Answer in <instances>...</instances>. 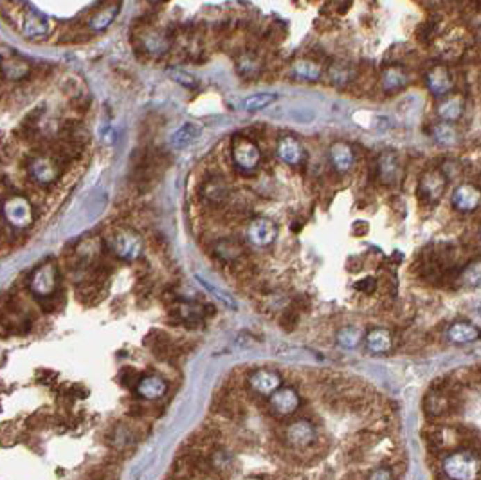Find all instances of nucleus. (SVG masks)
I'll return each instance as SVG.
<instances>
[{
    "label": "nucleus",
    "instance_id": "30",
    "mask_svg": "<svg viewBox=\"0 0 481 480\" xmlns=\"http://www.w3.org/2000/svg\"><path fill=\"white\" fill-rule=\"evenodd\" d=\"M177 320L184 321L186 325H199L204 318V307L191 302H182L175 309Z\"/></svg>",
    "mask_w": 481,
    "mask_h": 480
},
{
    "label": "nucleus",
    "instance_id": "4",
    "mask_svg": "<svg viewBox=\"0 0 481 480\" xmlns=\"http://www.w3.org/2000/svg\"><path fill=\"white\" fill-rule=\"evenodd\" d=\"M231 156H233L234 166L243 172V174H251L260 166L261 152L254 141L243 136H236L233 139V148H231Z\"/></svg>",
    "mask_w": 481,
    "mask_h": 480
},
{
    "label": "nucleus",
    "instance_id": "41",
    "mask_svg": "<svg viewBox=\"0 0 481 480\" xmlns=\"http://www.w3.org/2000/svg\"><path fill=\"white\" fill-rule=\"evenodd\" d=\"M355 289L361 291V293L371 294L375 293L377 289V280L373 276H366V278H361V280L355 282Z\"/></svg>",
    "mask_w": 481,
    "mask_h": 480
},
{
    "label": "nucleus",
    "instance_id": "16",
    "mask_svg": "<svg viewBox=\"0 0 481 480\" xmlns=\"http://www.w3.org/2000/svg\"><path fill=\"white\" fill-rule=\"evenodd\" d=\"M450 202L458 211H474L481 205V191L474 184H462L455 190Z\"/></svg>",
    "mask_w": 481,
    "mask_h": 480
},
{
    "label": "nucleus",
    "instance_id": "18",
    "mask_svg": "<svg viewBox=\"0 0 481 480\" xmlns=\"http://www.w3.org/2000/svg\"><path fill=\"white\" fill-rule=\"evenodd\" d=\"M136 392L146 401L161 399L168 392V383H166V379L161 378V376L152 374V376H145V378L137 381Z\"/></svg>",
    "mask_w": 481,
    "mask_h": 480
},
{
    "label": "nucleus",
    "instance_id": "27",
    "mask_svg": "<svg viewBox=\"0 0 481 480\" xmlns=\"http://www.w3.org/2000/svg\"><path fill=\"white\" fill-rule=\"evenodd\" d=\"M438 116L443 120V123H455L464 114V99L459 96H453V98H446L438 105Z\"/></svg>",
    "mask_w": 481,
    "mask_h": 480
},
{
    "label": "nucleus",
    "instance_id": "5",
    "mask_svg": "<svg viewBox=\"0 0 481 480\" xmlns=\"http://www.w3.org/2000/svg\"><path fill=\"white\" fill-rule=\"evenodd\" d=\"M112 251L123 262H136L142 255L145 242L141 235L132 230H120L112 237Z\"/></svg>",
    "mask_w": 481,
    "mask_h": 480
},
{
    "label": "nucleus",
    "instance_id": "37",
    "mask_svg": "<svg viewBox=\"0 0 481 480\" xmlns=\"http://www.w3.org/2000/svg\"><path fill=\"white\" fill-rule=\"evenodd\" d=\"M434 139H437L440 145H455L458 143V130L453 127L450 123H441L438 127H434Z\"/></svg>",
    "mask_w": 481,
    "mask_h": 480
},
{
    "label": "nucleus",
    "instance_id": "34",
    "mask_svg": "<svg viewBox=\"0 0 481 480\" xmlns=\"http://www.w3.org/2000/svg\"><path fill=\"white\" fill-rule=\"evenodd\" d=\"M336 342L343 349H357L359 343L362 342V333L359 329H355V327H343L337 333Z\"/></svg>",
    "mask_w": 481,
    "mask_h": 480
},
{
    "label": "nucleus",
    "instance_id": "12",
    "mask_svg": "<svg viewBox=\"0 0 481 480\" xmlns=\"http://www.w3.org/2000/svg\"><path fill=\"white\" fill-rule=\"evenodd\" d=\"M249 387L258 396L270 397L274 392L282 388V376L276 370L258 369L249 376Z\"/></svg>",
    "mask_w": 481,
    "mask_h": 480
},
{
    "label": "nucleus",
    "instance_id": "39",
    "mask_svg": "<svg viewBox=\"0 0 481 480\" xmlns=\"http://www.w3.org/2000/svg\"><path fill=\"white\" fill-rule=\"evenodd\" d=\"M170 76H172L177 83L184 85V87H190V89L197 87V80H195L191 74H188V72L179 71V69H173V71H170Z\"/></svg>",
    "mask_w": 481,
    "mask_h": 480
},
{
    "label": "nucleus",
    "instance_id": "13",
    "mask_svg": "<svg viewBox=\"0 0 481 480\" xmlns=\"http://www.w3.org/2000/svg\"><path fill=\"white\" fill-rule=\"evenodd\" d=\"M328 159L337 174H350L355 168V152L348 143L337 141L328 148Z\"/></svg>",
    "mask_w": 481,
    "mask_h": 480
},
{
    "label": "nucleus",
    "instance_id": "6",
    "mask_svg": "<svg viewBox=\"0 0 481 480\" xmlns=\"http://www.w3.org/2000/svg\"><path fill=\"white\" fill-rule=\"evenodd\" d=\"M58 284V266L56 262L49 260V262L42 264L33 271L31 278H29V289L33 294H36L38 298H49L53 296L56 291Z\"/></svg>",
    "mask_w": 481,
    "mask_h": 480
},
{
    "label": "nucleus",
    "instance_id": "35",
    "mask_svg": "<svg viewBox=\"0 0 481 480\" xmlns=\"http://www.w3.org/2000/svg\"><path fill=\"white\" fill-rule=\"evenodd\" d=\"M274 102H276V94H270V93L252 94V96H249V98L243 102V109H245L247 112H258L261 111V109L272 105Z\"/></svg>",
    "mask_w": 481,
    "mask_h": 480
},
{
    "label": "nucleus",
    "instance_id": "23",
    "mask_svg": "<svg viewBox=\"0 0 481 480\" xmlns=\"http://www.w3.org/2000/svg\"><path fill=\"white\" fill-rule=\"evenodd\" d=\"M141 44L145 53L155 58L166 54L170 49V38L163 31H146L141 38Z\"/></svg>",
    "mask_w": 481,
    "mask_h": 480
},
{
    "label": "nucleus",
    "instance_id": "29",
    "mask_svg": "<svg viewBox=\"0 0 481 480\" xmlns=\"http://www.w3.org/2000/svg\"><path fill=\"white\" fill-rule=\"evenodd\" d=\"M424 406H425V412H427L429 415H434V417H438V415H443L446 412H449L450 399L443 390L431 392V394L425 397Z\"/></svg>",
    "mask_w": 481,
    "mask_h": 480
},
{
    "label": "nucleus",
    "instance_id": "2",
    "mask_svg": "<svg viewBox=\"0 0 481 480\" xmlns=\"http://www.w3.org/2000/svg\"><path fill=\"white\" fill-rule=\"evenodd\" d=\"M2 217L17 232L29 230L35 221V209L31 200L24 195H11L2 202Z\"/></svg>",
    "mask_w": 481,
    "mask_h": 480
},
{
    "label": "nucleus",
    "instance_id": "1",
    "mask_svg": "<svg viewBox=\"0 0 481 480\" xmlns=\"http://www.w3.org/2000/svg\"><path fill=\"white\" fill-rule=\"evenodd\" d=\"M449 480H480L481 457L473 449H458L447 455L441 463Z\"/></svg>",
    "mask_w": 481,
    "mask_h": 480
},
{
    "label": "nucleus",
    "instance_id": "25",
    "mask_svg": "<svg viewBox=\"0 0 481 480\" xmlns=\"http://www.w3.org/2000/svg\"><path fill=\"white\" fill-rule=\"evenodd\" d=\"M292 74L305 81H316L321 78L323 67L318 62H313L312 58H297L292 62L291 67Z\"/></svg>",
    "mask_w": 481,
    "mask_h": 480
},
{
    "label": "nucleus",
    "instance_id": "19",
    "mask_svg": "<svg viewBox=\"0 0 481 480\" xmlns=\"http://www.w3.org/2000/svg\"><path fill=\"white\" fill-rule=\"evenodd\" d=\"M407 83H409V74L400 65L388 67V69H384L382 76H380V87L388 94L400 93L402 89H406Z\"/></svg>",
    "mask_w": 481,
    "mask_h": 480
},
{
    "label": "nucleus",
    "instance_id": "33",
    "mask_svg": "<svg viewBox=\"0 0 481 480\" xmlns=\"http://www.w3.org/2000/svg\"><path fill=\"white\" fill-rule=\"evenodd\" d=\"M0 69H2V74H4L6 78H9V80H20V78H24V76L29 72V67H27V63L22 62V60H18V58L2 60V63H0Z\"/></svg>",
    "mask_w": 481,
    "mask_h": 480
},
{
    "label": "nucleus",
    "instance_id": "36",
    "mask_svg": "<svg viewBox=\"0 0 481 480\" xmlns=\"http://www.w3.org/2000/svg\"><path fill=\"white\" fill-rule=\"evenodd\" d=\"M462 282L464 285L471 287V289H476L481 285V260H474V262L468 264L467 267L462 273Z\"/></svg>",
    "mask_w": 481,
    "mask_h": 480
},
{
    "label": "nucleus",
    "instance_id": "38",
    "mask_svg": "<svg viewBox=\"0 0 481 480\" xmlns=\"http://www.w3.org/2000/svg\"><path fill=\"white\" fill-rule=\"evenodd\" d=\"M197 280H199V284L202 285V287H206V291H208V293H211L213 296H215V298L218 300V302H222L225 307H229V309H236V302H234V300L231 298L229 294H225L224 291L217 289L215 285H211V284H209V282L202 280L200 276H197Z\"/></svg>",
    "mask_w": 481,
    "mask_h": 480
},
{
    "label": "nucleus",
    "instance_id": "15",
    "mask_svg": "<svg viewBox=\"0 0 481 480\" xmlns=\"http://www.w3.org/2000/svg\"><path fill=\"white\" fill-rule=\"evenodd\" d=\"M425 85H427L429 93L434 96H446L447 93H450L455 83H453L449 67L434 65L433 69H429L425 74Z\"/></svg>",
    "mask_w": 481,
    "mask_h": 480
},
{
    "label": "nucleus",
    "instance_id": "40",
    "mask_svg": "<svg viewBox=\"0 0 481 480\" xmlns=\"http://www.w3.org/2000/svg\"><path fill=\"white\" fill-rule=\"evenodd\" d=\"M366 480H395L393 470L388 466H379L366 477Z\"/></svg>",
    "mask_w": 481,
    "mask_h": 480
},
{
    "label": "nucleus",
    "instance_id": "11",
    "mask_svg": "<svg viewBox=\"0 0 481 480\" xmlns=\"http://www.w3.org/2000/svg\"><path fill=\"white\" fill-rule=\"evenodd\" d=\"M300 405H301L300 394L291 387H282L279 390H276L272 396L269 397L270 410H272V414H276L278 417H287V415H292L294 412H297Z\"/></svg>",
    "mask_w": 481,
    "mask_h": 480
},
{
    "label": "nucleus",
    "instance_id": "17",
    "mask_svg": "<svg viewBox=\"0 0 481 480\" xmlns=\"http://www.w3.org/2000/svg\"><path fill=\"white\" fill-rule=\"evenodd\" d=\"M278 157L288 166H297L305 159V148L294 136H283L278 141Z\"/></svg>",
    "mask_w": 481,
    "mask_h": 480
},
{
    "label": "nucleus",
    "instance_id": "14",
    "mask_svg": "<svg viewBox=\"0 0 481 480\" xmlns=\"http://www.w3.org/2000/svg\"><path fill=\"white\" fill-rule=\"evenodd\" d=\"M379 175L380 182L386 186H397L402 177L400 159L395 152L386 150L379 157Z\"/></svg>",
    "mask_w": 481,
    "mask_h": 480
},
{
    "label": "nucleus",
    "instance_id": "10",
    "mask_svg": "<svg viewBox=\"0 0 481 480\" xmlns=\"http://www.w3.org/2000/svg\"><path fill=\"white\" fill-rule=\"evenodd\" d=\"M285 439H287L288 446H292V448L307 449L316 442L318 431H316V426L312 422L307 421V419H300V421L291 422L285 428Z\"/></svg>",
    "mask_w": 481,
    "mask_h": 480
},
{
    "label": "nucleus",
    "instance_id": "21",
    "mask_svg": "<svg viewBox=\"0 0 481 480\" xmlns=\"http://www.w3.org/2000/svg\"><path fill=\"white\" fill-rule=\"evenodd\" d=\"M229 184H227L225 179L220 177V175H213V177H209L208 181L204 182L202 197L204 200H208L211 205H222V202H225L227 197H229Z\"/></svg>",
    "mask_w": 481,
    "mask_h": 480
},
{
    "label": "nucleus",
    "instance_id": "24",
    "mask_svg": "<svg viewBox=\"0 0 481 480\" xmlns=\"http://www.w3.org/2000/svg\"><path fill=\"white\" fill-rule=\"evenodd\" d=\"M120 4H105L101 8H97L96 11L92 13L90 20H88V27L90 31L94 33H101L105 31L106 27L111 26L112 22L115 20L117 13H120Z\"/></svg>",
    "mask_w": 481,
    "mask_h": 480
},
{
    "label": "nucleus",
    "instance_id": "3",
    "mask_svg": "<svg viewBox=\"0 0 481 480\" xmlns=\"http://www.w3.org/2000/svg\"><path fill=\"white\" fill-rule=\"evenodd\" d=\"M27 172L38 186H53L62 175V163L53 154H38L29 161Z\"/></svg>",
    "mask_w": 481,
    "mask_h": 480
},
{
    "label": "nucleus",
    "instance_id": "28",
    "mask_svg": "<svg viewBox=\"0 0 481 480\" xmlns=\"http://www.w3.org/2000/svg\"><path fill=\"white\" fill-rule=\"evenodd\" d=\"M200 134H202V127H200V125L184 123L182 127H179V129L175 130V134L172 136V145L175 148L188 147V145H191L195 139L199 138Z\"/></svg>",
    "mask_w": 481,
    "mask_h": 480
},
{
    "label": "nucleus",
    "instance_id": "31",
    "mask_svg": "<svg viewBox=\"0 0 481 480\" xmlns=\"http://www.w3.org/2000/svg\"><path fill=\"white\" fill-rule=\"evenodd\" d=\"M328 76H330V81L336 85V87H346V85L352 83L353 78H355V71H353V67L350 65V63L336 62L332 63Z\"/></svg>",
    "mask_w": 481,
    "mask_h": 480
},
{
    "label": "nucleus",
    "instance_id": "7",
    "mask_svg": "<svg viewBox=\"0 0 481 480\" xmlns=\"http://www.w3.org/2000/svg\"><path fill=\"white\" fill-rule=\"evenodd\" d=\"M245 233H247L249 244L254 246V248L258 249H263L269 248V246H272L274 242H276L279 230L278 224L274 223V221H270V218L256 217L249 223L247 232Z\"/></svg>",
    "mask_w": 481,
    "mask_h": 480
},
{
    "label": "nucleus",
    "instance_id": "26",
    "mask_svg": "<svg viewBox=\"0 0 481 480\" xmlns=\"http://www.w3.org/2000/svg\"><path fill=\"white\" fill-rule=\"evenodd\" d=\"M215 257L224 262H236V260H242L243 248L238 240L222 239L215 244Z\"/></svg>",
    "mask_w": 481,
    "mask_h": 480
},
{
    "label": "nucleus",
    "instance_id": "22",
    "mask_svg": "<svg viewBox=\"0 0 481 480\" xmlns=\"http://www.w3.org/2000/svg\"><path fill=\"white\" fill-rule=\"evenodd\" d=\"M364 345L371 354H386L393 349V338L388 329H371L364 336Z\"/></svg>",
    "mask_w": 481,
    "mask_h": 480
},
{
    "label": "nucleus",
    "instance_id": "20",
    "mask_svg": "<svg viewBox=\"0 0 481 480\" xmlns=\"http://www.w3.org/2000/svg\"><path fill=\"white\" fill-rule=\"evenodd\" d=\"M447 338L456 345H465V343H474L481 339V329L471 321H456L447 329Z\"/></svg>",
    "mask_w": 481,
    "mask_h": 480
},
{
    "label": "nucleus",
    "instance_id": "9",
    "mask_svg": "<svg viewBox=\"0 0 481 480\" xmlns=\"http://www.w3.org/2000/svg\"><path fill=\"white\" fill-rule=\"evenodd\" d=\"M447 188V177L441 170H431L425 172L420 179L418 197L427 205H437L438 200L443 197Z\"/></svg>",
    "mask_w": 481,
    "mask_h": 480
},
{
    "label": "nucleus",
    "instance_id": "8",
    "mask_svg": "<svg viewBox=\"0 0 481 480\" xmlns=\"http://www.w3.org/2000/svg\"><path fill=\"white\" fill-rule=\"evenodd\" d=\"M20 31L29 40H44L45 36L51 33V24H49V18L44 13H40L38 9L29 6L22 13Z\"/></svg>",
    "mask_w": 481,
    "mask_h": 480
},
{
    "label": "nucleus",
    "instance_id": "32",
    "mask_svg": "<svg viewBox=\"0 0 481 480\" xmlns=\"http://www.w3.org/2000/svg\"><path fill=\"white\" fill-rule=\"evenodd\" d=\"M236 69L245 78H254L260 74L261 71V60L258 58L254 53H243L238 60H236Z\"/></svg>",
    "mask_w": 481,
    "mask_h": 480
}]
</instances>
